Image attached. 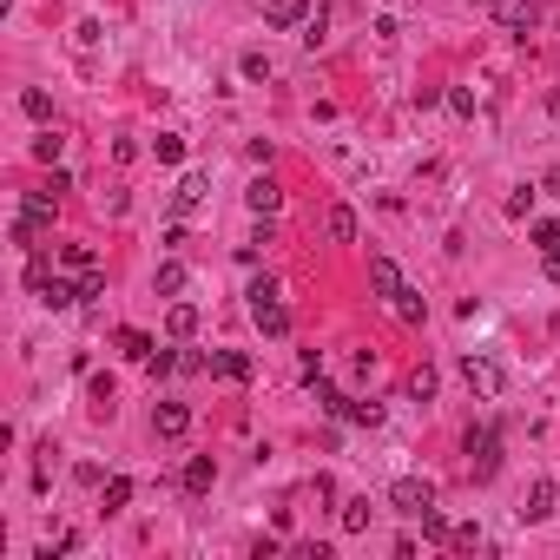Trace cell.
Returning a JSON list of instances; mask_svg holds the SVG:
<instances>
[{"instance_id": "35", "label": "cell", "mask_w": 560, "mask_h": 560, "mask_svg": "<svg viewBox=\"0 0 560 560\" xmlns=\"http://www.w3.org/2000/svg\"><path fill=\"white\" fill-rule=\"evenodd\" d=\"M534 244H540V251L560 244V225H554V218H540V225H534Z\"/></svg>"}, {"instance_id": "7", "label": "cell", "mask_w": 560, "mask_h": 560, "mask_svg": "<svg viewBox=\"0 0 560 560\" xmlns=\"http://www.w3.org/2000/svg\"><path fill=\"white\" fill-rule=\"evenodd\" d=\"M152 429H159L165 442H178V435L192 429V409H185V402H159V409H152Z\"/></svg>"}, {"instance_id": "16", "label": "cell", "mask_w": 560, "mask_h": 560, "mask_svg": "<svg viewBox=\"0 0 560 560\" xmlns=\"http://www.w3.org/2000/svg\"><path fill=\"white\" fill-rule=\"evenodd\" d=\"M422 540H435V548H455V521L442 515V507H429V515H422Z\"/></svg>"}, {"instance_id": "34", "label": "cell", "mask_w": 560, "mask_h": 560, "mask_svg": "<svg viewBox=\"0 0 560 560\" xmlns=\"http://www.w3.org/2000/svg\"><path fill=\"white\" fill-rule=\"evenodd\" d=\"M540 277H548V284H560V244H548V251H540Z\"/></svg>"}, {"instance_id": "26", "label": "cell", "mask_w": 560, "mask_h": 560, "mask_svg": "<svg viewBox=\"0 0 560 560\" xmlns=\"http://www.w3.org/2000/svg\"><path fill=\"white\" fill-rule=\"evenodd\" d=\"M152 152H159L165 165H178V159H185V139H178V132H159V139H152Z\"/></svg>"}, {"instance_id": "24", "label": "cell", "mask_w": 560, "mask_h": 560, "mask_svg": "<svg viewBox=\"0 0 560 560\" xmlns=\"http://www.w3.org/2000/svg\"><path fill=\"white\" fill-rule=\"evenodd\" d=\"M60 152H66V139H60V132H54V126H46V132H40V139H33V159H40V165H54V159H60Z\"/></svg>"}, {"instance_id": "4", "label": "cell", "mask_w": 560, "mask_h": 560, "mask_svg": "<svg viewBox=\"0 0 560 560\" xmlns=\"http://www.w3.org/2000/svg\"><path fill=\"white\" fill-rule=\"evenodd\" d=\"M462 383H468L482 402H495L501 389H507V369L495 363V356H462Z\"/></svg>"}, {"instance_id": "32", "label": "cell", "mask_w": 560, "mask_h": 560, "mask_svg": "<svg viewBox=\"0 0 560 560\" xmlns=\"http://www.w3.org/2000/svg\"><path fill=\"white\" fill-rule=\"evenodd\" d=\"M409 396H416V402H435V369H416V376H409Z\"/></svg>"}, {"instance_id": "29", "label": "cell", "mask_w": 560, "mask_h": 560, "mask_svg": "<svg viewBox=\"0 0 560 560\" xmlns=\"http://www.w3.org/2000/svg\"><path fill=\"white\" fill-rule=\"evenodd\" d=\"M73 548H79V534H73V528H60V534L40 548V560H60V554H73Z\"/></svg>"}, {"instance_id": "23", "label": "cell", "mask_w": 560, "mask_h": 560, "mask_svg": "<svg viewBox=\"0 0 560 560\" xmlns=\"http://www.w3.org/2000/svg\"><path fill=\"white\" fill-rule=\"evenodd\" d=\"M324 33H330V7L317 0V7H310V21H303V40H310V46H324Z\"/></svg>"}, {"instance_id": "21", "label": "cell", "mask_w": 560, "mask_h": 560, "mask_svg": "<svg viewBox=\"0 0 560 560\" xmlns=\"http://www.w3.org/2000/svg\"><path fill=\"white\" fill-rule=\"evenodd\" d=\"M185 284H192V277H185V264H178V258H165V264H159V297H178Z\"/></svg>"}, {"instance_id": "10", "label": "cell", "mask_w": 560, "mask_h": 560, "mask_svg": "<svg viewBox=\"0 0 560 560\" xmlns=\"http://www.w3.org/2000/svg\"><path fill=\"white\" fill-rule=\"evenodd\" d=\"M178 482H185V495H205V488L218 482V462H211V455H192V462H185V474H178Z\"/></svg>"}, {"instance_id": "33", "label": "cell", "mask_w": 560, "mask_h": 560, "mask_svg": "<svg viewBox=\"0 0 560 560\" xmlns=\"http://www.w3.org/2000/svg\"><path fill=\"white\" fill-rule=\"evenodd\" d=\"M534 211V185H521V192H507V218H528Z\"/></svg>"}, {"instance_id": "1", "label": "cell", "mask_w": 560, "mask_h": 560, "mask_svg": "<svg viewBox=\"0 0 560 560\" xmlns=\"http://www.w3.org/2000/svg\"><path fill=\"white\" fill-rule=\"evenodd\" d=\"M244 297H251V324H258L264 336H291V310H284V297H277V284H270V277H258Z\"/></svg>"}, {"instance_id": "13", "label": "cell", "mask_w": 560, "mask_h": 560, "mask_svg": "<svg viewBox=\"0 0 560 560\" xmlns=\"http://www.w3.org/2000/svg\"><path fill=\"white\" fill-rule=\"evenodd\" d=\"M324 231H330V244H356V211L350 205H330L324 211Z\"/></svg>"}, {"instance_id": "18", "label": "cell", "mask_w": 560, "mask_h": 560, "mask_svg": "<svg viewBox=\"0 0 560 560\" xmlns=\"http://www.w3.org/2000/svg\"><path fill=\"white\" fill-rule=\"evenodd\" d=\"M389 303H396V317H402V324H422V317H429V303H422V291H409V284H402V291L389 297Z\"/></svg>"}, {"instance_id": "27", "label": "cell", "mask_w": 560, "mask_h": 560, "mask_svg": "<svg viewBox=\"0 0 560 560\" xmlns=\"http://www.w3.org/2000/svg\"><path fill=\"white\" fill-rule=\"evenodd\" d=\"M21 106H27V119H54V99H46L40 86H27V93H21Z\"/></svg>"}, {"instance_id": "9", "label": "cell", "mask_w": 560, "mask_h": 560, "mask_svg": "<svg viewBox=\"0 0 560 560\" xmlns=\"http://www.w3.org/2000/svg\"><path fill=\"white\" fill-rule=\"evenodd\" d=\"M554 495H560V488L540 474V482L528 488V501H521V521H548V515H554Z\"/></svg>"}, {"instance_id": "30", "label": "cell", "mask_w": 560, "mask_h": 560, "mask_svg": "<svg viewBox=\"0 0 560 560\" xmlns=\"http://www.w3.org/2000/svg\"><path fill=\"white\" fill-rule=\"evenodd\" d=\"M106 297V270H86V277H79V303H99Z\"/></svg>"}, {"instance_id": "12", "label": "cell", "mask_w": 560, "mask_h": 560, "mask_svg": "<svg viewBox=\"0 0 560 560\" xmlns=\"http://www.w3.org/2000/svg\"><path fill=\"white\" fill-rule=\"evenodd\" d=\"M244 205H251V211H258V218H270V211H277V205H284V192H277V178H251V192H244Z\"/></svg>"}, {"instance_id": "20", "label": "cell", "mask_w": 560, "mask_h": 560, "mask_svg": "<svg viewBox=\"0 0 560 560\" xmlns=\"http://www.w3.org/2000/svg\"><path fill=\"white\" fill-rule=\"evenodd\" d=\"M60 264L73 270V277H86V270H99V258H93V244H66L60 251Z\"/></svg>"}, {"instance_id": "15", "label": "cell", "mask_w": 560, "mask_h": 560, "mask_svg": "<svg viewBox=\"0 0 560 560\" xmlns=\"http://www.w3.org/2000/svg\"><path fill=\"white\" fill-rule=\"evenodd\" d=\"M172 205H178V211H198V205H205V172H185L178 192H172Z\"/></svg>"}, {"instance_id": "6", "label": "cell", "mask_w": 560, "mask_h": 560, "mask_svg": "<svg viewBox=\"0 0 560 560\" xmlns=\"http://www.w3.org/2000/svg\"><path fill=\"white\" fill-rule=\"evenodd\" d=\"M54 211H60V192H54V185H46V192H27V198H21V218H27L33 231H46V225H54Z\"/></svg>"}, {"instance_id": "22", "label": "cell", "mask_w": 560, "mask_h": 560, "mask_svg": "<svg viewBox=\"0 0 560 560\" xmlns=\"http://www.w3.org/2000/svg\"><path fill=\"white\" fill-rule=\"evenodd\" d=\"M343 422H363V429H376V422H383V402H343Z\"/></svg>"}, {"instance_id": "5", "label": "cell", "mask_w": 560, "mask_h": 560, "mask_svg": "<svg viewBox=\"0 0 560 560\" xmlns=\"http://www.w3.org/2000/svg\"><path fill=\"white\" fill-rule=\"evenodd\" d=\"M488 13H495V21H501L507 33H528V27L540 21V7H534V0H488Z\"/></svg>"}, {"instance_id": "17", "label": "cell", "mask_w": 560, "mask_h": 560, "mask_svg": "<svg viewBox=\"0 0 560 560\" xmlns=\"http://www.w3.org/2000/svg\"><path fill=\"white\" fill-rule=\"evenodd\" d=\"M336 521H343V534H369L376 507H369V501H343V507H336Z\"/></svg>"}, {"instance_id": "2", "label": "cell", "mask_w": 560, "mask_h": 560, "mask_svg": "<svg viewBox=\"0 0 560 560\" xmlns=\"http://www.w3.org/2000/svg\"><path fill=\"white\" fill-rule=\"evenodd\" d=\"M389 507L409 515V521H422L435 507V482H422V474H396V482H389Z\"/></svg>"}, {"instance_id": "36", "label": "cell", "mask_w": 560, "mask_h": 560, "mask_svg": "<svg viewBox=\"0 0 560 560\" xmlns=\"http://www.w3.org/2000/svg\"><path fill=\"white\" fill-rule=\"evenodd\" d=\"M540 192H554V198H560V165H554V172H548V178H540Z\"/></svg>"}, {"instance_id": "19", "label": "cell", "mask_w": 560, "mask_h": 560, "mask_svg": "<svg viewBox=\"0 0 560 560\" xmlns=\"http://www.w3.org/2000/svg\"><path fill=\"white\" fill-rule=\"evenodd\" d=\"M165 330H172L178 343H185V336L198 330V310H192V303H172V310H165Z\"/></svg>"}, {"instance_id": "8", "label": "cell", "mask_w": 560, "mask_h": 560, "mask_svg": "<svg viewBox=\"0 0 560 560\" xmlns=\"http://www.w3.org/2000/svg\"><path fill=\"white\" fill-rule=\"evenodd\" d=\"M211 376L218 383H251V356L244 350H218L211 356Z\"/></svg>"}, {"instance_id": "14", "label": "cell", "mask_w": 560, "mask_h": 560, "mask_svg": "<svg viewBox=\"0 0 560 560\" xmlns=\"http://www.w3.org/2000/svg\"><path fill=\"white\" fill-rule=\"evenodd\" d=\"M264 21H270V27H303V21H310V7H303V0H270Z\"/></svg>"}, {"instance_id": "3", "label": "cell", "mask_w": 560, "mask_h": 560, "mask_svg": "<svg viewBox=\"0 0 560 560\" xmlns=\"http://www.w3.org/2000/svg\"><path fill=\"white\" fill-rule=\"evenodd\" d=\"M468 468H474V482H488V474L501 468V429L495 422H482V429H468Z\"/></svg>"}, {"instance_id": "31", "label": "cell", "mask_w": 560, "mask_h": 560, "mask_svg": "<svg viewBox=\"0 0 560 560\" xmlns=\"http://www.w3.org/2000/svg\"><path fill=\"white\" fill-rule=\"evenodd\" d=\"M237 73H244V79H270L277 66H270V54H244V66H237Z\"/></svg>"}, {"instance_id": "25", "label": "cell", "mask_w": 560, "mask_h": 560, "mask_svg": "<svg viewBox=\"0 0 560 560\" xmlns=\"http://www.w3.org/2000/svg\"><path fill=\"white\" fill-rule=\"evenodd\" d=\"M119 350H126L132 363H145V356H152V336H145V330H119Z\"/></svg>"}, {"instance_id": "11", "label": "cell", "mask_w": 560, "mask_h": 560, "mask_svg": "<svg viewBox=\"0 0 560 560\" xmlns=\"http://www.w3.org/2000/svg\"><path fill=\"white\" fill-rule=\"evenodd\" d=\"M369 291H376V297H396V291H402L396 258H369Z\"/></svg>"}, {"instance_id": "28", "label": "cell", "mask_w": 560, "mask_h": 560, "mask_svg": "<svg viewBox=\"0 0 560 560\" xmlns=\"http://www.w3.org/2000/svg\"><path fill=\"white\" fill-rule=\"evenodd\" d=\"M126 501H132V482H126V474H112V482H106V515H119Z\"/></svg>"}]
</instances>
